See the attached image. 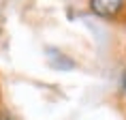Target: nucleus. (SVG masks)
<instances>
[{"label": "nucleus", "mask_w": 126, "mask_h": 120, "mask_svg": "<svg viewBox=\"0 0 126 120\" xmlns=\"http://www.w3.org/2000/svg\"><path fill=\"white\" fill-rule=\"evenodd\" d=\"M126 0H90V11L98 17H115Z\"/></svg>", "instance_id": "nucleus-1"}, {"label": "nucleus", "mask_w": 126, "mask_h": 120, "mask_svg": "<svg viewBox=\"0 0 126 120\" xmlns=\"http://www.w3.org/2000/svg\"><path fill=\"white\" fill-rule=\"evenodd\" d=\"M47 62H49V67L53 69H60V71H71V69H75V62L68 56H64L62 52H58V49H47Z\"/></svg>", "instance_id": "nucleus-2"}]
</instances>
